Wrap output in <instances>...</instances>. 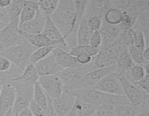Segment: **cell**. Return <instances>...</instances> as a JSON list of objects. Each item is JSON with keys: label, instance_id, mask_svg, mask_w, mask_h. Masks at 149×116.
<instances>
[{"label": "cell", "instance_id": "1", "mask_svg": "<svg viewBox=\"0 0 149 116\" xmlns=\"http://www.w3.org/2000/svg\"><path fill=\"white\" fill-rule=\"evenodd\" d=\"M50 18L63 35L68 49L77 46L78 23L74 0H59Z\"/></svg>", "mask_w": 149, "mask_h": 116}, {"label": "cell", "instance_id": "2", "mask_svg": "<svg viewBox=\"0 0 149 116\" xmlns=\"http://www.w3.org/2000/svg\"><path fill=\"white\" fill-rule=\"evenodd\" d=\"M91 70L90 64L74 68H63L56 73L63 83V90H77L88 87L86 72Z\"/></svg>", "mask_w": 149, "mask_h": 116}, {"label": "cell", "instance_id": "3", "mask_svg": "<svg viewBox=\"0 0 149 116\" xmlns=\"http://www.w3.org/2000/svg\"><path fill=\"white\" fill-rule=\"evenodd\" d=\"M36 47L32 46L26 40L21 44L1 51L0 54L10 59V62L22 71L29 64V57Z\"/></svg>", "mask_w": 149, "mask_h": 116}, {"label": "cell", "instance_id": "4", "mask_svg": "<svg viewBox=\"0 0 149 116\" xmlns=\"http://www.w3.org/2000/svg\"><path fill=\"white\" fill-rule=\"evenodd\" d=\"M26 40L19 28V17L9 20L0 29V52Z\"/></svg>", "mask_w": 149, "mask_h": 116}, {"label": "cell", "instance_id": "5", "mask_svg": "<svg viewBox=\"0 0 149 116\" xmlns=\"http://www.w3.org/2000/svg\"><path fill=\"white\" fill-rule=\"evenodd\" d=\"M13 84L15 91L13 115H17L19 112L24 107H29L30 102L33 98V84H27L21 81H10Z\"/></svg>", "mask_w": 149, "mask_h": 116}, {"label": "cell", "instance_id": "6", "mask_svg": "<svg viewBox=\"0 0 149 116\" xmlns=\"http://www.w3.org/2000/svg\"><path fill=\"white\" fill-rule=\"evenodd\" d=\"M116 74V73H115ZM119 81H121L123 87L125 95L129 100L130 102L134 105H139L141 104L149 103V94L145 92L142 89L137 86L133 83L128 81L125 76L122 75H118Z\"/></svg>", "mask_w": 149, "mask_h": 116}, {"label": "cell", "instance_id": "7", "mask_svg": "<svg viewBox=\"0 0 149 116\" xmlns=\"http://www.w3.org/2000/svg\"><path fill=\"white\" fill-rule=\"evenodd\" d=\"M0 87V116H12L15 98V88L10 81Z\"/></svg>", "mask_w": 149, "mask_h": 116}, {"label": "cell", "instance_id": "8", "mask_svg": "<svg viewBox=\"0 0 149 116\" xmlns=\"http://www.w3.org/2000/svg\"><path fill=\"white\" fill-rule=\"evenodd\" d=\"M93 88L109 94L125 95L123 87L115 72L109 74L93 86Z\"/></svg>", "mask_w": 149, "mask_h": 116}, {"label": "cell", "instance_id": "9", "mask_svg": "<svg viewBox=\"0 0 149 116\" xmlns=\"http://www.w3.org/2000/svg\"><path fill=\"white\" fill-rule=\"evenodd\" d=\"M38 81L47 94L52 99L59 97L63 91V83L57 74L39 76Z\"/></svg>", "mask_w": 149, "mask_h": 116}, {"label": "cell", "instance_id": "10", "mask_svg": "<svg viewBox=\"0 0 149 116\" xmlns=\"http://www.w3.org/2000/svg\"><path fill=\"white\" fill-rule=\"evenodd\" d=\"M76 97L73 90H63L59 97L52 99V106L57 116H65L72 107Z\"/></svg>", "mask_w": 149, "mask_h": 116}, {"label": "cell", "instance_id": "11", "mask_svg": "<svg viewBox=\"0 0 149 116\" xmlns=\"http://www.w3.org/2000/svg\"><path fill=\"white\" fill-rule=\"evenodd\" d=\"M42 34L47 39L53 42L57 46H61L65 50L69 51L67 44L65 42L63 35L61 33L60 29L57 27L49 16L45 18V26H44Z\"/></svg>", "mask_w": 149, "mask_h": 116}, {"label": "cell", "instance_id": "12", "mask_svg": "<svg viewBox=\"0 0 149 116\" xmlns=\"http://www.w3.org/2000/svg\"><path fill=\"white\" fill-rule=\"evenodd\" d=\"M37 104H39L45 113L46 116H57L53 106H52V99L47 94L45 90L42 88V86L39 83V81H36L33 84V98Z\"/></svg>", "mask_w": 149, "mask_h": 116}, {"label": "cell", "instance_id": "13", "mask_svg": "<svg viewBox=\"0 0 149 116\" xmlns=\"http://www.w3.org/2000/svg\"><path fill=\"white\" fill-rule=\"evenodd\" d=\"M102 37V44L100 49H104L106 46L113 43L122 33V30L120 24L111 25L106 23L103 19L102 25L99 29Z\"/></svg>", "mask_w": 149, "mask_h": 116}, {"label": "cell", "instance_id": "14", "mask_svg": "<svg viewBox=\"0 0 149 116\" xmlns=\"http://www.w3.org/2000/svg\"><path fill=\"white\" fill-rule=\"evenodd\" d=\"M73 91L76 98L83 102L97 106H99L103 102L104 92L98 91L93 87H84Z\"/></svg>", "mask_w": 149, "mask_h": 116}, {"label": "cell", "instance_id": "15", "mask_svg": "<svg viewBox=\"0 0 149 116\" xmlns=\"http://www.w3.org/2000/svg\"><path fill=\"white\" fill-rule=\"evenodd\" d=\"M34 65L39 74V76L56 74L63 69L62 67L58 65L55 57L52 53L36 62Z\"/></svg>", "mask_w": 149, "mask_h": 116}, {"label": "cell", "instance_id": "16", "mask_svg": "<svg viewBox=\"0 0 149 116\" xmlns=\"http://www.w3.org/2000/svg\"><path fill=\"white\" fill-rule=\"evenodd\" d=\"M52 54L55 57L56 62L63 68H79L81 65L77 62L75 56H73L69 52L61 46H55Z\"/></svg>", "mask_w": 149, "mask_h": 116}, {"label": "cell", "instance_id": "17", "mask_svg": "<svg viewBox=\"0 0 149 116\" xmlns=\"http://www.w3.org/2000/svg\"><path fill=\"white\" fill-rule=\"evenodd\" d=\"M149 0H111V7L122 12H132L139 14L140 11L148 7Z\"/></svg>", "mask_w": 149, "mask_h": 116}, {"label": "cell", "instance_id": "18", "mask_svg": "<svg viewBox=\"0 0 149 116\" xmlns=\"http://www.w3.org/2000/svg\"><path fill=\"white\" fill-rule=\"evenodd\" d=\"M111 7V0H89L84 17L86 18L93 16H100L103 17L104 13Z\"/></svg>", "mask_w": 149, "mask_h": 116}, {"label": "cell", "instance_id": "19", "mask_svg": "<svg viewBox=\"0 0 149 116\" xmlns=\"http://www.w3.org/2000/svg\"><path fill=\"white\" fill-rule=\"evenodd\" d=\"M46 17L42 14L38 8L35 17L32 20L19 24V28L22 32L31 34L41 33L43 30Z\"/></svg>", "mask_w": 149, "mask_h": 116}, {"label": "cell", "instance_id": "20", "mask_svg": "<svg viewBox=\"0 0 149 116\" xmlns=\"http://www.w3.org/2000/svg\"><path fill=\"white\" fill-rule=\"evenodd\" d=\"M98 106L85 102L76 98L72 107L67 115L69 116H96Z\"/></svg>", "mask_w": 149, "mask_h": 116}, {"label": "cell", "instance_id": "21", "mask_svg": "<svg viewBox=\"0 0 149 116\" xmlns=\"http://www.w3.org/2000/svg\"><path fill=\"white\" fill-rule=\"evenodd\" d=\"M115 70H116L115 65H112L111 66L106 67V68H98V69H94L87 71L86 72V78H87L88 87H92L95 83L104 78L105 76L112 73V72H115Z\"/></svg>", "mask_w": 149, "mask_h": 116}, {"label": "cell", "instance_id": "22", "mask_svg": "<svg viewBox=\"0 0 149 116\" xmlns=\"http://www.w3.org/2000/svg\"><path fill=\"white\" fill-rule=\"evenodd\" d=\"M93 32L87 26V18L83 16L79 23L77 30V45L90 44V39Z\"/></svg>", "mask_w": 149, "mask_h": 116}, {"label": "cell", "instance_id": "23", "mask_svg": "<svg viewBox=\"0 0 149 116\" xmlns=\"http://www.w3.org/2000/svg\"><path fill=\"white\" fill-rule=\"evenodd\" d=\"M39 77V74L35 65L33 64L29 63L22 71L21 74L19 76L12 78L10 81H21L27 84H33L38 81Z\"/></svg>", "mask_w": 149, "mask_h": 116}, {"label": "cell", "instance_id": "24", "mask_svg": "<svg viewBox=\"0 0 149 116\" xmlns=\"http://www.w3.org/2000/svg\"><path fill=\"white\" fill-rule=\"evenodd\" d=\"M38 10V4L36 1H26L19 15V24L29 21L35 17Z\"/></svg>", "mask_w": 149, "mask_h": 116}, {"label": "cell", "instance_id": "25", "mask_svg": "<svg viewBox=\"0 0 149 116\" xmlns=\"http://www.w3.org/2000/svg\"><path fill=\"white\" fill-rule=\"evenodd\" d=\"M20 32H21V34L23 35L25 39L29 44H31L32 46H35L36 48L47 46H56L53 42H52L49 39H47L42 33H36V34H31V33L22 32L21 30H20Z\"/></svg>", "mask_w": 149, "mask_h": 116}, {"label": "cell", "instance_id": "26", "mask_svg": "<svg viewBox=\"0 0 149 116\" xmlns=\"http://www.w3.org/2000/svg\"><path fill=\"white\" fill-rule=\"evenodd\" d=\"M128 31L132 35L133 45L135 47L139 49L140 50L143 51L146 46H147L146 42V39L143 31L142 28L140 27V26L138 24L137 22L131 28H130L128 30Z\"/></svg>", "mask_w": 149, "mask_h": 116}, {"label": "cell", "instance_id": "27", "mask_svg": "<svg viewBox=\"0 0 149 116\" xmlns=\"http://www.w3.org/2000/svg\"><path fill=\"white\" fill-rule=\"evenodd\" d=\"M137 23L139 25L140 27L142 28L143 31L145 36L146 42L147 46H149V8L143 9L141 11H140L138 14V19H137Z\"/></svg>", "mask_w": 149, "mask_h": 116}, {"label": "cell", "instance_id": "28", "mask_svg": "<svg viewBox=\"0 0 149 116\" xmlns=\"http://www.w3.org/2000/svg\"><path fill=\"white\" fill-rule=\"evenodd\" d=\"M146 74V72L144 69L143 65L135 64L127 72H125L123 76H125L130 82L135 83L142 79L145 76Z\"/></svg>", "mask_w": 149, "mask_h": 116}, {"label": "cell", "instance_id": "29", "mask_svg": "<svg viewBox=\"0 0 149 116\" xmlns=\"http://www.w3.org/2000/svg\"><path fill=\"white\" fill-rule=\"evenodd\" d=\"M100 51L99 48H95L90 44L77 45L71 48L68 52L73 56H78L80 55H87L91 57H95Z\"/></svg>", "mask_w": 149, "mask_h": 116}, {"label": "cell", "instance_id": "30", "mask_svg": "<svg viewBox=\"0 0 149 116\" xmlns=\"http://www.w3.org/2000/svg\"><path fill=\"white\" fill-rule=\"evenodd\" d=\"M25 1L26 0H12L11 4L8 7L2 9L8 16L9 20L19 17Z\"/></svg>", "mask_w": 149, "mask_h": 116}, {"label": "cell", "instance_id": "31", "mask_svg": "<svg viewBox=\"0 0 149 116\" xmlns=\"http://www.w3.org/2000/svg\"><path fill=\"white\" fill-rule=\"evenodd\" d=\"M56 46H47L36 48L31 53L29 57V63L36 64L41 59L46 57L47 55L52 53V50Z\"/></svg>", "mask_w": 149, "mask_h": 116}, {"label": "cell", "instance_id": "32", "mask_svg": "<svg viewBox=\"0 0 149 116\" xmlns=\"http://www.w3.org/2000/svg\"><path fill=\"white\" fill-rule=\"evenodd\" d=\"M59 0H39L38 8L45 17L50 16L56 9Z\"/></svg>", "mask_w": 149, "mask_h": 116}, {"label": "cell", "instance_id": "33", "mask_svg": "<svg viewBox=\"0 0 149 116\" xmlns=\"http://www.w3.org/2000/svg\"><path fill=\"white\" fill-rule=\"evenodd\" d=\"M122 18V12L120 10L115 7L109 8L103 14V19L106 22L111 25L120 24Z\"/></svg>", "mask_w": 149, "mask_h": 116}, {"label": "cell", "instance_id": "34", "mask_svg": "<svg viewBox=\"0 0 149 116\" xmlns=\"http://www.w3.org/2000/svg\"><path fill=\"white\" fill-rule=\"evenodd\" d=\"M138 13L132 12H122V18L120 26L124 31H127L136 23Z\"/></svg>", "mask_w": 149, "mask_h": 116}, {"label": "cell", "instance_id": "35", "mask_svg": "<svg viewBox=\"0 0 149 116\" xmlns=\"http://www.w3.org/2000/svg\"><path fill=\"white\" fill-rule=\"evenodd\" d=\"M128 52H129L132 61L136 65H144L147 62H149L144 59L143 56V51L135 47L133 44L130 45L128 46Z\"/></svg>", "mask_w": 149, "mask_h": 116}, {"label": "cell", "instance_id": "36", "mask_svg": "<svg viewBox=\"0 0 149 116\" xmlns=\"http://www.w3.org/2000/svg\"><path fill=\"white\" fill-rule=\"evenodd\" d=\"M96 116H115L114 105L111 104H102L98 106Z\"/></svg>", "mask_w": 149, "mask_h": 116}, {"label": "cell", "instance_id": "37", "mask_svg": "<svg viewBox=\"0 0 149 116\" xmlns=\"http://www.w3.org/2000/svg\"><path fill=\"white\" fill-rule=\"evenodd\" d=\"M89 0H74L75 2L76 12H77V23H79L80 20L84 16V11H85L86 6L88 3Z\"/></svg>", "mask_w": 149, "mask_h": 116}, {"label": "cell", "instance_id": "38", "mask_svg": "<svg viewBox=\"0 0 149 116\" xmlns=\"http://www.w3.org/2000/svg\"><path fill=\"white\" fill-rule=\"evenodd\" d=\"M103 22V17L100 16H93L87 18V26L93 31L98 30Z\"/></svg>", "mask_w": 149, "mask_h": 116}, {"label": "cell", "instance_id": "39", "mask_svg": "<svg viewBox=\"0 0 149 116\" xmlns=\"http://www.w3.org/2000/svg\"><path fill=\"white\" fill-rule=\"evenodd\" d=\"M29 109L31 111L32 115L34 116H46L45 113L44 111V109L39 105V104L36 102L34 100L31 99L29 104Z\"/></svg>", "mask_w": 149, "mask_h": 116}, {"label": "cell", "instance_id": "40", "mask_svg": "<svg viewBox=\"0 0 149 116\" xmlns=\"http://www.w3.org/2000/svg\"><path fill=\"white\" fill-rule=\"evenodd\" d=\"M102 44V37L100 31L98 30H95L93 32L91 35V37L90 39V45L95 48H99L100 49V46Z\"/></svg>", "mask_w": 149, "mask_h": 116}, {"label": "cell", "instance_id": "41", "mask_svg": "<svg viewBox=\"0 0 149 116\" xmlns=\"http://www.w3.org/2000/svg\"><path fill=\"white\" fill-rule=\"evenodd\" d=\"M133 84L138 87H139L143 91L149 94V73H146L142 79L136 81Z\"/></svg>", "mask_w": 149, "mask_h": 116}, {"label": "cell", "instance_id": "42", "mask_svg": "<svg viewBox=\"0 0 149 116\" xmlns=\"http://www.w3.org/2000/svg\"><path fill=\"white\" fill-rule=\"evenodd\" d=\"M13 63L8 58L0 54V72H7L12 68Z\"/></svg>", "mask_w": 149, "mask_h": 116}, {"label": "cell", "instance_id": "43", "mask_svg": "<svg viewBox=\"0 0 149 116\" xmlns=\"http://www.w3.org/2000/svg\"><path fill=\"white\" fill-rule=\"evenodd\" d=\"M76 59H77V62H78L81 66H84V65H89V64H90L93 62V57H91L90 56V55H80L76 57Z\"/></svg>", "mask_w": 149, "mask_h": 116}, {"label": "cell", "instance_id": "44", "mask_svg": "<svg viewBox=\"0 0 149 116\" xmlns=\"http://www.w3.org/2000/svg\"><path fill=\"white\" fill-rule=\"evenodd\" d=\"M17 115L18 116H33V115H32V113L30 109H29V107H24L23 109H22V110L19 112Z\"/></svg>", "mask_w": 149, "mask_h": 116}, {"label": "cell", "instance_id": "45", "mask_svg": "<svg viewBox=\"0 0 149 116\" xmlns=\"http://www.w3.org/2000/svg\"><path fill=\"white\" fill-rule=\"evenodd\" d=\"M12 0H0V10L5 9L11 4Z\"/></svg>", "mask_w": 149, "mask_h": 116}, {"label": "cell", "instance_id": "46", "mask_svg": "<svg viewBox=\"0 0 149 116\" xmlns=\"http://www.w3.org/2000/svg\"><path fill=\"white\" fill-rule=\"evenodd\" d=\"M143 56L144 59L146 61L149 62V48L148 46H146L144 50L143 51Z\"/></svg>", "mask_w": 149, "mask_h": 116}, {"label": "cell", "instance_id": "47", "mask_svg": "<svg viewBox=\"0 0 149 116\" xmlns=\"http://www.w3.org/2000/svg\"><path fill=\"white\" fill-rule=\"evenodd\" d=\"M26 1H36V2H37L38 1H39V0H26Z\"/></svg>", "mask_w": 149, "mask_h": 116}, {"label": "cell", "instance_id": "48", "mask_svg": "<svg viewBox=\"0 0 149 116\" xmlns=\"http://www.w3.org/2000/svg\"><path fill=\"white\" fill-rule=\"evenodd\" d=\"M0 91H1V87H0Z\"/></svg>", "mask_w": 149, "mask_h": 116}]
</instances>
